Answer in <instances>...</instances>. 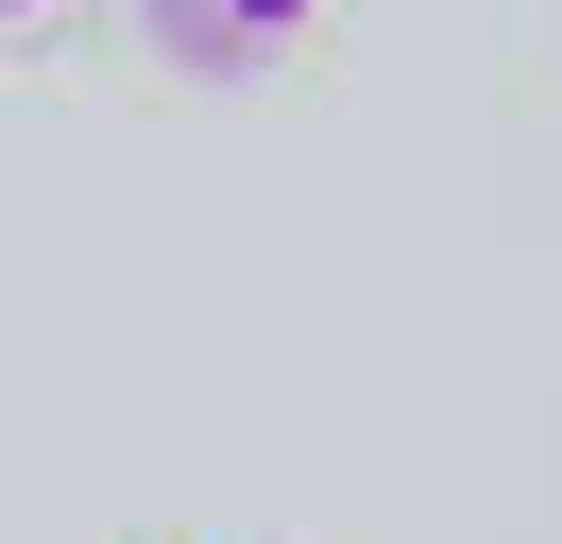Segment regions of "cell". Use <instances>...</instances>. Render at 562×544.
<instances>
[{
  "label": "cell",
  "mask_w": 562,
  "mask_h": 544,
  "mask_svg": "<svg viewBox=\"0 0 562 544\" xmlns=\"http://www.w3.org/2000/svg\"><path fill=\"white\" fill-rule=\"evenodd\" d=\"M137 18H154V52H171V68H273L324 0H137Z\"/></svg>",
  "instance_id": "cell-1"
},
{
  "label": "cell",
  "mask_w": 562,
  "mask_h": 544,
  "mask_svg": "<svg viewBox=\"0 0 562 544\" xmlns=\"http://www.w3.org/2000/svg\"><path fill=\"white\" fill-rule=\"evenodd\" d=\"M0 18H69V0H0Z\"/></svg>",
  "instance_id": "cell-2"
}]
</instances>
